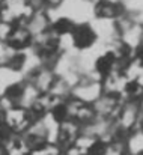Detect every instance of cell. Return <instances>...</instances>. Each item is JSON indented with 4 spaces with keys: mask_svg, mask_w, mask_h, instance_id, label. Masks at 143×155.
Wrapping results in <instances>:
<instances>
[{
    "mask_svg": "<svg viewBox=\"0 0 143 155\" xmlns=\"http://www.w3.org/2000/svg\"><path fill=\"white\" fill-rule=\"evenodd\" d=\"M75 27V23L68 18V17H63V15H59L56 17V20L51 23V30L57 35V36H69L71 32L74 30Z\"/></svg>",
    "mask_w": 143,
    "mask_h": 155,
    "instance_id": "9a60e30c",
    "label": "cell"
},
{
    "mask_svg": "<svg viewBox=\"0 0 143 155\" xmlns=\"http://www.w3.org/2000/svg\"><path fill=\"white\" fill-rule=\"evenodd\" d=\"M122 14H125V9L121 2H110V0H95L92 3V15L96 20H105V21H115Z\"/></svg>",
    "mask_w": 143,
    "mask_h": 155,
    "instance_id": "ba28073f",
    "label": "cell"
},
{
    "mask_svg": "<svg viewBox=\"0 0 143 155\" xmlns=\"http://www.w3.org/2000/svg\"><path fill=\"white\" fill-rule=\"evenodd\" d=\"M8 134H9V133H8V130L5 128V125H3V122H2V119H0V142H3Z\"/></svg>",
    "mask_w": 143,
    "mask_h": 155,
    "instance_id": "44dd1931",
    "label": "cell"
},
{
    "mask_svg": "<svg viewBox=\"0 0 143 155\" xmlns=\"http://www.w3.org/2000/svg\"><path fill=\"white\" fill-rule=\"evenodd\" d=\"M101 95H102L101 77L94 69L86 75H83L81 80L71 89V98L88 105H92Z\"/></svg>",
    "mask_w": 143,
    "mask_h": 155,
    "instance_id": "6da1fadb",
    "label": "cell"
},
{
    "mask_svg": "<svg viewBox=\"0 0 143 155\" xmlns=\"http://www.w3.org/2000/svg\"><path fill=\"white\" fill-rule=\"evenodd\" d=\"M125 84H127V80L121 72H111L101 80L102 94H111V95H118L121 98H122Z\"/></svg>",
    "mask_w": 143,
    "mask_h": 155,
    "instance_id": "4fadbf2b",
    "label": "cell"
},
{
    "mask_svg": "<svg viewBox=\"0 0 143 155\" xmlns=\"http://www.w3.org/2000/svg\"><path fill=\"white\" fill-rule=\"evenodd\" d=\"M119 38H121V42L128 50H131V51L134 53L143 44V26L139 24V23H136L127 32H124Z\"/></svg>",
    "mask_w": 143,
    "mask_h": 155,
    "instance_id": "5bb4252c",
    "label": "cell"
},
{
    "mask_svg": "<svg viewBox=\"0 0 143 155\" xmlns=\"http://www.w3.org/2000/svg\"><path fill=\"white\" fill-rule=\"evenodd\" d=\"M65 3V0H44V8L45 11H59L62 8V5Z\"/></svg>",
    "mask_w": 143,
    "mask_h": 155,
    "instance_id": "ffe728a7",
    "label": "cell"
},
{
    "mask_svg": "<svg viewBox=\"0 0 143 155\" xmlns=\"http://www.w3.org/2000/svg\"><path fill=\"white\" fill-rule=\"evenodd\" d=\"M27 30L30 32L32 36H38L48 32L51 29V18L45 9L42 11H35V14L32 15V18L27 21L26 24Z\"/></svg>",
    "mask_w": 143,
    "mask_h": 155,
    "instance_id": "7c38bea8",
    "label": "cell"
},
{
    "mask_svg": "<svg viewBox=\"0 0 143 155\" xmlns=\"http://www.w3.org/2000/svg\"><path fill=\"white\" fill-rule=\"evenodd\" d=\"M127 152L128 155H139L143 152V131H133L128 134L127 140Z\"/></svg>",
    "mask_w": 143,
    "mask_h": 155,
    "instance_id": "2e32d148",
    "label": "cell"
},
{
    "mask_svg": "<svg viewBox=\"0 0 143 155\" xmlns=\"http://www.w3.org/2000/svg\"><path fill=\"white\" fill-rule=\"evenodd\" d=\"M143 111L140 108V101H122L121 108L116 116V125L118 128L130 134L133 131H140V120H142Z\"/></svg>",
    "mask_w": 143,
    "mask_h": 155,
    "instance_id": "277c9868",
    "label": "cell"
},
{
    "mask_svg": "<svg viewBox=\"0 0 143 155\" xmlns=\"http://www.w3.org/2000/svg\"><path fill=\"white\" fill-rule=\"evenodd\" d=\"M122 101L124 100L118 95L102 94L95 103L92 104V110H94V113L98 119H107V120L116 122V116H118V111L121 108Z\"/></svg>",
    "mask_w": 143,
    "mask_h": 155,
    "instance_id": "8992f818",
    "label": "cell"
},
{
    "mask_svg": "<svg viewBox=\"0 0 143 155\" xmlns=\"http://www.w3.org/2000/svg\"><path fill=\"white\" fill-rule=\"evenodd\" d=\"M71 39V45L72 50H75L77 53L86 51L94 48L98 44V36L94 32L91 23H81V24H75L74 30L69 35Z\"/></svg>",
    "mask_w": 143,
    "mask_h": 155,
    "instance_id": "5b68a950",
    "label": "cell"
},
{
    "mask_svg": "<svg viewBox=\"0 0 143 155\" xmlns=\"http://www.w3.org/2000/svg\"><path fill=\"white\" fill-rule=\"evenodd\" d=\"M21 137H23L26 146L29 148V151L33 149V148H36V146H41L44 143H50L48 142V130H47V125H45L44 119L35 120Z\"/></svg>",
    "mask_w": 143,
    "mask_h": 155,
    "instance_id": "30bf717a",
    "label": "cell"
},
{
    "mask_svg": "<svg viewBox=\"0 0 143 155\" xmlns=\"http://www.w3.org/2000/svg\"><path fill=\"white\" fill-rule=\"evenodd\" d=\"M39 92L27 81H24V89H23V95H21V101L20 105L24 107V108H30V105L35 103L38 98H39Z\"/></svg>",
    "mask_w": 143,
    "mask_h": 155,
    "instance_id": "e0dca14e",
    "label": "cell"
},
{
    "mask_svg": "<svg viewBox=\"0 0 143 155\" xmlns=\"http://www.w3.org/2000/svg\"><path fill=\"white\" fill-rule=\"evenodd\" d=\"M81 134V127L78 124H75L74 120L68 119L59 124L57 128V134H56V140L54 143L63 151L68 146L74 145V142L77 140V137Z\"/></svg>",
    "mask_w": 143,
    "mask_h": 155,
    "instance_id": "9c48e42d",
    "label": "cell"
},
{
    "mask_svg": "<svg viewBox=\"0 0 143 155\" xmlns=\"http://www.w3.org/2000/svg\"><path fill=\"white\" fill-rule=\"evenodd\" d=\"M0 155H8V152H6V148H5V145L0 142Z\"/></svg>",
    "mask_w": 143,
    "mask_h": 155,
    "instance_id": "7402d4cb",
    "label": "cell"
},
{
    "mask_svg": "<svg viewBox=\"0 0 143 155\" xmlns=\"http://www.w3.org/2000/svg\"><path fill=\"white\" fill-rule=\"evenodd\" d=\"M35 14V9L29 5L27 0H0V20L9 24H23Z\"/></svg>",
    "mask_w": 143,
    "mask_h": 155,
    "instance_id": "7a4b0ae2",
    "label": "cell"
},
{
    "mask_svg": "<svg viewBox=\"0 0 143 155\" xmlns=\"http://www.w3.org/2000/svg\"><path fill=\"white\" fill-rule=\"evenodd\" d=\"M24 81L30 83L41 95L44 94H48L54 80H56V74L53 72V69L50 68H45V66H39L38 69H35L33 72L27 74L23 77Z\"/></svg>",
    "mask_w": 143,
    "mask_h": 155,
    "instance_id": "52a82bcc",
    "label": "cell"
},
{
    "mask_svg": "<svg viewBox=\"0 0 143 155\" xmlns=\"http://www.w3.org/2000/svg\"><path fill=\"white\" fill-rule=\"evenodd\" d=\"M12 29H14V24H9V23L0 20V42L2 44H6V41H8V38H9L11 32H12Z\"/></svg>",
    "mask_w": 143,
    "mask_h": 155,
    "instance_id": "d6986e66",
    "label": "cell"
},
{
    "mask_svg": "<svg viewBox=\"0 0 143 155\" xmlns=\"http://www.w3.org/2000/svg\"><path fill=\"white\" fill-rule=\"evenodd\" d=\"M0 119H2L5 128L8 130V133L15 134V136H23L29 130V127L35 122L30 111L21 105H14V107L2 111Z\"/></svg>",
    "mask_w": 143,
    "mask_h": 155,
    "instance_id": "3957f363",
    "label": "cell"
},
{
    "mask_svg": "<svg viewBox=\"0 0 143 155\" xmlns=\"http://www.w3.org/2000/svg\"><path fill=\"white\" fill-rule=\"evenodd\" d=\"M140 130L143 131V117H142V120H140Z\"/></svg>",
    "mask_w": 143,
    "mask_h": 155,
    "instance_id": "603a6c76",
    "label": "cell"
},
{
    "mask_svg": "<svg viewBox=\"0 0 143 155\" xmlns=\"http://www.w3.org/2000/svg\"><path fill=\"white\" fill-rule=\"evenodd\" d=\"M85 2H89V3H94L95 0H85Z\"/></svg>",
    "mask_w": 143,
    "mask_h": 155,
    "instance_id": "cb8c5ba5",
    "label": "cell"
},
{
    "mask_svg": "<svg viewBox=\"0 0 143 155\" xmlns=\"http://www.w3.org/2000/svg\"><path fill=\"white\" fill-rule=\"evenodd\" d=\"M27 155H62V149L56 143H44L30 149Z\"/></svg>",
    "mask_w": 143,
    "mask_h": 155,
    "instance_id": "ac0fdd59",
    "label": "cell"
},
{
    "mask_svg": "<svg viewBox=\"0 0 143 155\" xmlns=\"http://www.w3.org/2000/svg\"><path fill=\"white\" fill-rule=\"evenodd\" d=\"M32 41H33V36L30 35L27 27L23 24H17L14 26L5 45L14 51H26L32 47Z\"/></svg>",
    "mask_w": 143,
    "mask_h": 155,
    "instance_id": "8fae6325",
    "label": "cell"
}]
</instances>
